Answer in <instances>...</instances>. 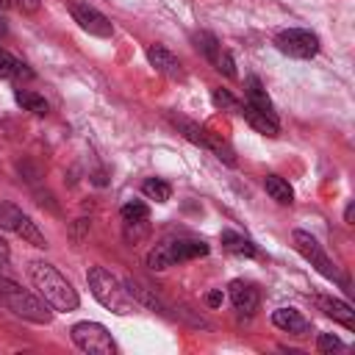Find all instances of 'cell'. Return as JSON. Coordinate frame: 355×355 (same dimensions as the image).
I'll use <instances>...</instances> for the list:
<instances>
[{
	"label": "cell",
	"mask_w": 355,
	"mask_h": 355,
	"mask_svg": "<svg viewBox=\"0 0 355 355\" xmlns=\"http://www.w3.org/2000/svg\"><path fill=\"white\" fill-rule=\"evenodd\" d=\"M28 275H31L33 288L39 291V297H42L50 308L69 313V311H75V308L80 305L78 291L72 288V283H69V280H67V277H64L53 263L33 261V263L28 266Z\"/></svg>",
	"instance_id": "6da1fadb"
},
{
	"label": "cell",
	"mask_w": 355,
	"mask_h": 355,
	"mask_svg": "<svg viewBox=\"0 0 355 355\" xmlns=\"http://www.w3.org/2000/svg\"><path fill=\"white\" fill-rule=\"evenodd\" d=\"M86 283H89L92 297H94L103 308H108V311H114V313H119V316L136 311V300L128 294V286L119 283L105 266H92V269L86 272Z\"/></svg>",
	"instance_id": "7a4b0ae2"
},
{
	"label": "cell",
	"mask_w": 355,
	"mask_h": 355,
	"mask_svg": "<svg viewBox=\"0 0 355 355\" xmlns=\"http://www.w3.org/2000/svg\"><path fill=\"white\" fill-rule=\"evenodd\" d=\"M0 302H3L14 316L28 319V322H36V324H47V322L53 319V311H50V305H47L42 297L25 291L22 286H17V283L8 280V277H0Z\"/></svg>",
	"instance_id": "3957f363"
},
{
	"label": "cell",
	"mask_w": 355,
	"mask_h": 355,
	"mask_svg": "<svg viewBox=\"0 0 355 355\" xmlns=\"http://www.w3.org/2000/svg\"><path fill=\"white\" fill-rule=\"evenodd\" d=\"M202 255H208V244L200 239H166L147 252V266L161 272L180 261H191V258H202Z\"/></svg>",
	"instance_id": "277c9868"
},
{
	"label": "cell",
	"mask_w": 355,
	"mask_h": 355,
	"mask_svg": "<svg viewBox=\"0 0 355 355\" xmlns=\"http://www.w3.org/2000/svg\"><path fill=\"white\" fill-rule=\"evenodd\" d=\"M172 122L180 128V133L189 139V141H194L197 147H202V150H211L219 161H225V164H236V153H233V147L225 141V139H219L216 133H211L208 128H202V125H197V122H191V119H183V116H172Z\"/></svg>",
	"instance_id": "5b68a950"
},
{
	"label": "cell",
	"mask_w": 355,
	"mask_h": 355,
	"mask_svg": "<svg viewBox=\"0 0 355 355\" xmlns=\"http://www.w3.org/2000/svg\"><path fill=\"white\" fill-rule=\"evenodd\" d=\"M69 336H72L75 347L83 352H92V355H114L116 352L111 333L100 322H78V324H72Z\"/></svg>",
	"instance_id": "8992f818"
},
{
	"label": "cell",
	"mask_w": 355,
	"mask_h": 355,
	"mask_svg": "<svg viewBox=\"0 0 355 355\" xmlns=\"http://www.w3.org/2000/svg\"><path fill=\"white\" fill-rule=\"evenodd\" d=\"M294 247H297V252H300L305 261H311V266H313L319 275H324L327 280H341V283H344V277H341V272L336 269V263L327 258V252L322 250V244H319L308 230H294Z\"/></svg>",
	"instance_id": "52a82bcc"
},
{
	"label": "cell",
	"mask_w": 355,
	"mask_h": 355,
	"mask_svg": "<svg viewBox=\"0 0 355 355\" xmlns=\"http://www.w3.org/2000/svg\"><path fill=\"white\" fill-rule=\"evenodd\" d=\"M275 47L288 58H313L319 53V36L305 28H288L275 36Z\"/></svg>",
	"instance_id": "ba28073f"
},
{
	"label": "cell",
	"mask_w": 355,
	"mask_h": 355,
	"mask_svg": "<svg viewBox=\"0 0 355 355\" xmlns=\"http://www.w3.org/2000/svg\"><path fill=\"white\" fill-rule=\"evenodd\" d=\"M69 14H72V19L78 22V28L86 31V33H92V36L108 39V36L114 33L111 19H108L105 14H100L97 8H92V6H72Z\"/></svg>",
	"instance_id": "9c48e42d"
},
{
	"label": "cell",
	"mask_w": 355,
	"mask_h": 355,
	"mask_svg": "<svg viewBox=\"0 0 355 355\" xmlns=\"http://www.w3.org/2000/svg\"><path fill=\"white\" fill-rule=\"evenodd\" d=\"M147 61L155 67V72H161L164 78H172V80H183V67L178 61V55L172 50H166L164 44H150L147 47Z\"/></svg>",
	"instance_id": "30bf717a"
},
{
	"label": "cell",
	"mask_w": 355,
	"mask_h": 355,
	"mask_svg": "<svg viewBox=\"0 0 355 355\" xmlns=\"http://www.w3.org/2000/svg\"><path fill=\"white\" fill-rule=\"evenodd\" d=\"M227 291H230V302H233V308L239 313H255V308L261 302V294H258V288L252 283H247V280H230Z\"/></svg>",
	"instance_id": "8fae6325"
},
{
	"label": "cell",
	"mask_w": 355,
	"mask_h": 355,
	"mask_svg": "<svg viewBox=\"0 0 355 355\" xmlns=\"http://www.w3.org/2000/svg\"><path fill=\"white\" fill-rule=\"evenodd\" d=\"M313 302H316V308H319L324 316L336 319V322L344 324L347 330H355V311H352L347 302H341V300H336V297H313Z\"/></svg>",
	"instance_id": "7c38bea8"
},
{
	"label": "cell",
	"mask_w": 355,
	"mask_h": 355,
	"mask_svg": "<svg viewBox=\"0 0 355 355\" xmlns=\"http://www.w3.org/2000/svg\"><path fill=\"white\" fill-rule=\"evenodd\" d=\"M272 324L280 327L283 333H291V336H305L311 330L308 319L297 308H277V311H272Z\"/></svg>",
	"instance_id": "4fadbf2b"
},
{
	"label": "cell",
	"mask_w": 355,
	"mask_h": 355,
	"mask_svg": "<svg viewBox=\"0 0 355 355\" xmlns=\"http://www.w3.org/2000/svg\"><path fill=\"white\" fill-rule=\"evenodd\" d=\"M244 94H247V103H250L252 108H258V111L266 114V116H275V105H272V100H269L263 83H261L255 75H250V78L244 80Z\"/></svg>",
	"instance_id": "5bb4252c"
},
{
	"label": "cell",
	"mask_w": 355,
	"mask_h": 355,
	"mask_svg": "<svg viewBox=\"0 0 355 355\" xmlns=\"http://www.w3.org/2000/svg\"><path fill=\"white\" fill-rule=\"evenodd\" d=\"M239 114L258 130V133H263V136H277L280 133V125H277V116H266V114H261L258 108H252L250 103H241V108H239Z\"/></svg>",
	"instance_id": "9a60e30c"
},
{
	"label": "cell",
	"mask_w": 355,
	"mask_h": 355,
	"mask_svg": "<svg viewBox=\"0 0 355 355\" xmlns=\"http://www.w3.org/2000/svg\"><path fill=\"white\" fill-rule=\"evenodd\" d=\"M263 189H266V194H269L275 202H280V205H291V202H294V189H291L288 180L280 178V175H266V178H263Z\"/></svg>",
	"instance_id": "2e32d148"
},
{
	"label": "cell",
	"mask_w": 355,
	"mask_h": 355,
	"mask_svg": "<svg viewBox=\"0 0 355 355\" xmlns=\"http://www.w3.org/2000/svg\"><path fill=\"white\" fill-rule=\"evenodd\" d=\"M0 78H11V80H31L33 72L28 69V64H22L19 58L8 55L6 50H0Z\"/></svg>",
	"instance_id": "e0dca14e"
},
{
	"label": "cell",
	"mask_w": 355,
	"mask_h": 355,
	"mask_svg": "<svg viewBox=\"0 0 355 355\" xmlns=\"http://www.w3.org/2000/svg\"><path fill=\"white\" fill-rule=\"evenodd\" d=\"M219 239H222V247H225L227 252H233V255H244V258H252V255H255V244H252L250 239L233 233V230H222Z\"/></svg>",
	"instance_id": "ac0fdd59"
},
{
	"label": "cell",
	"mask_w": 355,
	"mask_h": 355,
	"mask_svg": "<svg viewBox=\"0 0 355 355\" xmlns=\"http://www.w3.org/2000/svg\"><path fill=\"white\" fill-rule=\"evenodd\" d=\"M191 42H194V47H197L211 64H216V58H219V53H222V44H219V39H216L214 33H208V31H197V33L191 36Z\"/></svg>",
	"instance_id": "d6986e66"
},
{
	"label": "cell",
	"mask_w": 355,
	"mask_h": 355,
	"mask_svg": "<svg viewBox=\"0 0 355 355\" xmlns=\"http://www.w3.org/2000/svg\"><path fill=\"white\" fill-rule=\"evenodd\" d=\"M14 100H17L25 111H31V114H36V116H44V114L50 111L47 100H44L42 94H36V92H28V89H17V92H14Z\"/></svg>",
	"instance_id": "ffe728a7"
},
{
	"label": "cell",
	"mask_w": 355,
	"mask_h": 355,
	"mask_svg": "<svg viewBox=\"0 0 355 355\" xmlns=\"http://www.w3.org/2000/svg\"><path fill=\"white\" fill-rule=\"evenodd\" d=\"M14 233H17L22 241H28L31 247H39V250H44V247H47V239L42 236V230L36 227V222H33L31 216H22V219H19V225L14 227Z\"/></svg>",
	"instance_id": "44dd1931"
},
{
	"label": "cell",
	"mask_w": 355,
	"mask_h": 355,
	"mask_svg": "<svg viewBox=\"0 0 355 355\" xmlns=\"http://www.w3.org/2000/svg\"><path fill=\"white\" fill-rule=\"evenodd\" d=\"M141 194H144L147 200L166 202V200L172 197V186H169V183H164V180H158V178H147V180L141 183Z\"/></svg>",
	"instance_id": "7402d4cb"
},
{
	"label": "cell",
	"mask_w": 355,
	"mask_h": 355,
	"mask_svg": "<svg viewBox=\"0 0 355 355\" xmlns=\"http://www.w3.org/2000/svg\"><path fill=\"white\" fill-rule=\"evenodd\" d=\"M25 214L14 205V202H6V200H0V227L3 230H14L17 225H19V219H22Z\"/></svg>",
	"instance_id": "603a6c76"
},
{
	"label": "cell",
	"mask_w": 355,
	"mask_h": 355,
	"mask_svg": "<svg viewBox=\"0 0 355 355\" xmlns=\"http://www.w3.org/2000/svg\"><path fill=\"white\" fill-rule=\"evenodd\" d=\"M150 233V219H136V222H125V239L130 244L141 241L144 236Z\"/></svg>",
	"instance_id": "cb8c5ba5"
},
{
	"label": "cell",
	"mask_w": 355,
	"mask_h": 355,
	"mask_svg": "<svg viewBox=\"0 0 355 355\" xmlns=\"http://www.w3.org/2000/svg\"><path fill=\"white\" fill-rule=\"evenodd\" d=\"M136 219H150V211L144 202L133 200V202H125L122 205V222H136Z\"/></svg>",
	"instance_id": "d4e9b609"
},
{
	"label": "cell",
	"mask_w": 355,
	"mask_h": 355,
	"mask_svg": "<svg viewBox=\"0 0 355 355\" xmlns=\"http://www.w3.org/2000/svg\"><path fill=\"white\" fill-rule=\"evenodd\" d=\"M211 100H214V105L227 108V111H236V114H239V108H241V103H239L227 89H214V92H211Z\"/></svg>",
	"instance_id": "484cf974"
},
{
	"label": "cell",
	"mask_w": 355,
	"mask_h": 355,
	"mask_svg": "<svg viewBox=\"0 0 355 355\" xmlns=\"http://www.w3.org/2000/svg\"><path fill=\"white\" fill-rule=\"evenodd\" d=\"M316 349H319V352L344 349V341H341L338 336H333V333H319V338H316Z\"/></svg>",
	"instance_id": "4316f807"
},
{
	"label": "cell",
	"mask_w": 355,
	"mask_h": 355,
	"mask_svg": "<svg viewBox=\"0 0 355 355\" xmlns=\"http://www.w3.org/2000/svg\"><path fill=\"white\" fill-rule=\"evenodd\" d=\"M219 72H225L227 78H236V64H233V55L227 53V50H222L219 53V58H216V64H214Z\"/></svg>",
	"instance_id": "83f0119b"
},
{
	"label": "cell",
	"mask_w": 355,
	"mask_h": 355,
	"mask_svg": "<svg viewBox=\"0 0 355 355\" xmlns=\"http://www.w3.org/2000/svg\"><path fill=\"white\" fill-rule=\"evenodd\" d=\"M222 300H225L222 288H214V291H208V294H205V302H208V308H219V305H222Z\"/></svg>",
	"instance_id": "f1b7e54d"
},
{
	"label": "cell",
	"mask_w": 355,
	"mask_h": 355,
	"mask_svg": "<svg viewBox=\"0 0 355 355\" xmlns=\"http://www.w3.org/2000/svg\"><path fill=\"white\" fill-rule=\"evenodd\" d=\"M19 11H25V14H33V11H39V0H11Z\"/></svg>",
	"instance_id": "f546056e"
},
{
	"label": "cell",
	"mask_w": 355,
	"mask_h": 355,
	"mask_svg": "<svg viewBox=\"0 0 355 355\" xmlns=\"http://www.w3.org/2000/svg\"><path fill=\"white\" fill-rule=\"evenodd\" d=\"M8 258H11V250H8V241L0 236V269L8 266Z\"/></svg>",
	"instance_id": "4dcf8cb0"
},
{
	"label": "cell",
	"mask_w": 355,
	"mask_h": 355,
	"mask_svg": "<svg viewBox=\"0 0 355 355\" xmlns=\"http://www.w3.org/2000/svg\"><path fill=\"white\" fill-rule=\"evenodd\" d=\"M344 219H347V222H352V202L347 205V211H344Z\"/></svg>",
	"instance_id": "1f68e13d"
},
{
	"label": "cell",
	"mask_w": 355,
	"mask_h": 355,
	"mask_svg": "<svg viewBox=\"0 0 355 355\" xmlns=\"http://www.w3.org/2000/svg\"><path fill=\"white\" fill-rule=\"evenodd\" d=\"M0 6H3V8H8V6H14V3H11V0H0Z\"/></svg>",
	"instance_id": "d6a6232c"
}]
</instances>
